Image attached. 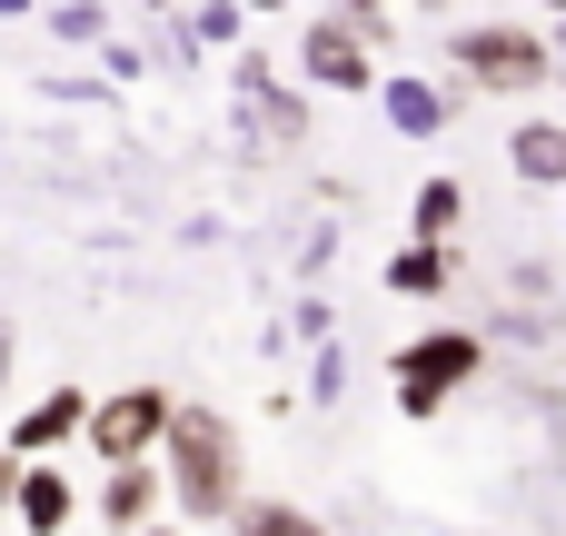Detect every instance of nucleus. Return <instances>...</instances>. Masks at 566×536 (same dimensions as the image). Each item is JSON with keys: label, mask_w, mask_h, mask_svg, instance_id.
Returning <instances> with one entry per match:
<instances>
[{"label": "nucleus", "mask_w": 566, "mask_h": 536, "mask_svg": "<svg viewBox=\"0 0 566 536\" xmlns=\"http://www.w3.org/2000/svg\"><path fill=\"white\" fill-rule=\"evenodd\" d=\"M507 169H517L527 189H566V119H527V129L507 139Z\"/></svg>", "instance_id": "nucleus-6"}, {"label": "nucleus", "mask_w": 566, "mask_h": 536, "mask_svg": "<svg viewBox=\"0 0 566 536\" xmlns=\"http://www.w3.org/2000/svg\"><path fill=\"white\" fill-rule=\"evenodd\" d=\"M0 378H10V328H0Z\"/></svg>", "instance_id": "nucleus-16"}, {"label": "nucleus", "mask_w": 566, "mask_h": 536, "mask_svg": "<svg viewBox=\"0 0 566 536\" xmlns=\"http://www.w3.org/2000/svg\"><path fill=\"white\" fill-rule=\"evenodd\" d=\"M557 60H566V30H557Z\"/></svg>", "instance_id": "nucleus-18"}, {"label": "nucleus", "mask_w": 566, "mask_h": 536, "mask_svg": "<svg viewBox=\"0 0 566 536\" xmlns=\"http://www.w3.org/2000/svg\"><path fill=\"white\" fill-rule=\"evenodd\" d=\"M149 517V477H139V458H119V477H109V527H139Z\"/></svg>", "instance_id": "nucleus-10"}, {"label": "nucleus", "mask_w": 566, "mask_h": 536, "mask_svg": "<svg viewBox=\"0 0 566 536\" xmlns=\"http://www.w3.org/2000/svg\"><path fill=\"white\" fill-rule=\"evenodd\" d=\"M298 50H308V80H318V90H368V80H378V70H368L378 40H368L358 20H318Z\"/></svg>", "instance_id": "nucleus-4"}, {"label": "nucleus", "mask_w": 566, "mask_h": 536, "mask_svg": "<svg viewBox=\"0 0 566 536\" xmlns=\"http://www.w3.org/2000/svg\"><path fill=\"white\" fill-rule=\"evenodd\" d=\"M20 497H30V527H60V517H70V487H60V477H30Z\"/></svg>", "instance_id": "nucleus-13"}, {"label": "nucleus", "mask_w": 566, "mask_h": 536, "mask_svg": "<svg viewBox=\"0 0 566 536\" xmlns=\"http://www.w3.org/2000/svg\"><path fill=\"white\" fill-rule=\"evenodd\" d=\"M70 428H80V398H50V408L20 428V448H50V438H70Z\"/></svg>", "instance_id": "nucleus-11"}, {"label": "nucleus", "mask_w": 566, "mask_h": 536, "mask_svg": "<svg viewBox=\"0 0 566 536\" xmlns=\"http://www.w3.org/2000/svg\"><path fill=\"white\" fill-rule=\"evenodd\" d=\"M537 10H557V20H566V0H537Z\"/></svg>", "instance_id": "nucleus-17"}, {"label": "nucleus", "mask_w": 566, "mask_h": 536, "mask_svg": "<svg viewBox=\"0 0 566 536\" xmlns=\"http://www.w3.org/2000/svg\"><path fill=\"white\" fill-rule=\"evenodd\" d=\"M557 80H566V60H557Z\"/></svg>", "instance_id": "nucleus-20"}, {"label": "nucleus", "mask_w": 566, "mask_h": 536, "mask_svg": "<svg viewBox=\"0 0 566 536\" xmlns=\"http://www.w3.org/2000/svg\"><path fill=\"white\" fill-rule=\"evenodd\" d=\"M408 219H418V239H448V229H458V219H468V189H458V179H428V189H418V209H408Z\"/></svg>", "instance_id": "nucleus-9"}, {"label": "nucleus", "mask_w": 566, "mask_h": 536, "mask_svg": "<svg viewBox=\"0 0 566 536\" xmlns=\"http://www.w3.org/2000/svg\"><path fill=\"white\" fill-rule=\"evenodd\" d=\"M159 428H169V408H159L149 388H139V398H109V408H99V448H109V458H139Z\"/></svg>", "instance_id": "nucleus-7"}, {"label": "nucleus", "mask_w": 566, "mask_h": 536, "mask_svg": "<svg viewBox=\"0 0 566 536\" xmlns=\"http://www.w3.org/2000/svg\"><path fill=\"white\" fill-rule=\"evenodd\" d=\"M378 99H388V129H398V139H438L448 109H458V90H438V80H388Z\"/></svg>", "instance_id": "nucleus-5"}, {"label": "nucleus", "mask_w": 566, "mask_h": 536, "mask_svg": "<svg viewBox=\"0 0 566 536\" xmlns=\"http://www.w3.org/2000/svg\"><path fill=\"white\" fill-rule=\"evenodd\" d=\"M478 368H488V338H478V328L408 338V348H398V408H408V418H438V408H448Z\"/></svg>", "instance_id": "nucleus-3"}, {"label": "nucleus", "mask_w": 566, "mask_h": 536, "mask_svg": "<svg viewBox=\"0 0 566 536\" xmlns=\"http://www.w3.org/2000/svg\"><path fill=\"white\" fill-rule=\"evenodd\" d=\"M338 20H358L368 40H388V0H338Z\"/></svg>", "instance_id": "nucleus-15"}, {"label": "nucleus", "mask_w": 566, "mask_h": 536, "mask_svg": "<svg viewBox=\"0 0 566 536\" xmlns=\"http://www.w3.org/2000/svg\"><path fill=\"white\" fill-rule=\"evenodd\" d=\"M239 527H249V536H318L308 517H298V507H279V497H269V507H249Z\"/></svg>", "instance_id": "nucleus-12"}, {"label": "nucleus", "mask_w": 566, "mask_h": 536, "mask_svg": "<svg viewBox=\"0 0 566 536\" xmlns=\"http://www.w3.org/2000/svg\"><path fill=\"white\" fill-rule=\"evenodd\" d=\"M448 50H458V80H468V90H547V80H557V40H547L537 20H478V30H458Z\"/></svg>", "instance_id": "nucleus-1"}, {"label": "nucleus", "mask_w": 566, "mask_h": 536, "mask_svg": "<svg viewBox=\"0 0 566 536\" xmlns=\"http://www.w3.org/2000/svg\"><path fill=\"white\" fill-rule=\"evenodd\" d=\"M169 458H179L189 517H229V497H239V438H229V418H209V408L169 418Z\"/></svg>", "instance_id": "nucleus-2"}, {"label": "nucleus", "mask_w": 566, "mask_h": 536, "mask_svg": "<svg viewBox=\"0 0 566 536\" xmlns=\"http://www.w3.org/2000/svg\"><path fill=\"white\" fill-rule=\"evenodd\" d=\"M448 278H458L448 239H418V249H398V259H388V288H398V298H448Z\"/></svg>", "instance_id": "nucleus-8"}, {"label": "nucleus", "mask_w": 566, "mask_h": 536, "mask_svg": "<svg viewBox=\"0 0 566 536\" xmlns=\"http://www.w3.org/2000/svg\"><path fill=\"white\" fill-rule=\"evenodd\" d=\"M428 10H448V0H428Z\"/></svg>", "instance_id": "nucleus-19"}, {"label": "nucleus", "mask_w": 566, "mask_h": 536, "mask_svg": "<svg viewBox=\"0 0 566 536\" xmlns=\"http://www.w3.org/2000/svg\"><path fill=\"white\" fill-rule=\"evenodd\" d=\"M557 278H547V259H507V298H547Z\"/></svg>", "instance_id": "nucleus-14"}]
</instances>
